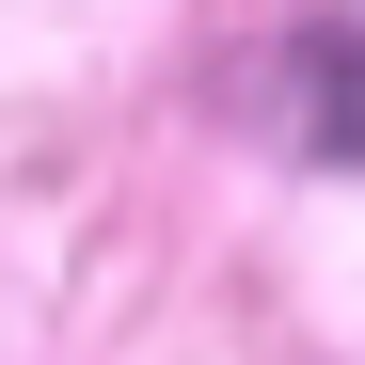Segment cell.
I'll use <instances>...</instances> for the list:
<instances>
[{
  "label": "cell",
  "instance_id": "obj_1",
  "mask_svg": "<svg viewBox=\"0 0 365 365\" xmlns=\"http://www.w3.org/2000/svg\"><path fill=\"white\" fill-rule=\"evenodd\" d=\"M318 128L365 159V32H334V64H318Z\"/></svg>",
  "mask_w": 365,
  "mask_h": 365
}]
</instances>
